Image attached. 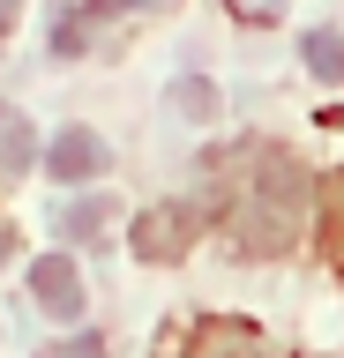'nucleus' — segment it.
I'll return each instance as SVG.
<instances>
[{"mask_svg": "<svg viewBox=\"0 0 344 358\" xmlns=\"http://www.w3.org/2000/svg\"><path fill=\"white\" fill-rule=\"evenodd\" d=\"M53 179H68V187H90V179H105V142H97L90 127H60L46 150Z\"/></svg>", "mask_w": 344, "mask_h": 358, "instance_id": "f257e3e1", "label": "nucleus"}, {"mask_svg": "<svg viewBox=\"0 0 344 358\" xmlns=\"http://www.w3.org/2000/svg\"><path fill=\"white\" fill-rule=\"evenodd\" d=\"M30 291H38V306H46L53 321H75V313H83V276L68 268V254L30 262Z\"/></svg>", "mask_w": 344, "mask_h": 358, "instance_id": "f03ea898", "label": "nucleus"}, {"mask_svg": "<svg viewBox=\"0 0 344 358\" xmlns=\"http://www.w3.org/2000/svg\"><path fill=\"white\" fill-rule=\"evenodd\" d=\"M30 157H38V134H30V120H23L15 105H0V179H15Z\"/></svg>", "mask_w": 344, "mask_h": 358, "instance_id": "7ed1b4c3", "label": "nucleus"}, {"mask_svg": "<svg viewBox=\"0 0 344 358\" xmlns=\"http://www.w3.org/2000/svg\"><path fill=\"white\" fill-rule=\"evenodd\" d=\"M299 60H307V75H315V83H344V38H337V30H307Z\"/></svg>", "mask_w": 344, "mask_h": 358, "instance_id": "20e7f679", "label": "nucleus"}, {"mask_svg": "<svg viewBox=\"0 0 344 358\" xmlns=\"http://www.w3.org/2000/svg\"><path fill=\"white\" fill-rule=\"evenodd\" d=\"M105 224H113V201H105V194H83V201L60 209V231H68V239H97Z\"/></svg>", "mask_w": 344, "mask_h": 358, "instance_id": "39448f33", "label": "nucleus"}, {"mask_svg": "<svg viewBox=\"0 0 344 358\" xmlns=\"http://www.w3.org/2000/svg\"><path fill=\"white\" fill-rule=\"evenodd\" d=\"M90 38H97V15H90V8H60V22H53V52H60V60H75Z\"/></svg>", "mask_w": 344, "mask_h": 358, "instance_id": "423d86ee", "label": "nucleus"}, {"mask_svg": "<svg viewBox=\"0 0 344 358\" xmlns=\"http://www.w3.org/2000/svg\"><path fill=\"white\" fill-rule=\"evenodd\" d=\"M135 231H142V254H150V262H172V254H180V239H172V231H180V217H172V209L142 217Z\"/></svg>", "mask_w": 344, "mask_h": 358, "instance_id": "0eeeda50", "label": "nucleus"}, {"mask_svg": "<svg viewBox=\"0 0 344 358\" xmlns=\"http://www.w3.org/2000/svg\"><path fill=\"white\" fill-rule=\"evenodd\" d=\"M172 105H180V112H195V120H202V112L217 105V97H209V83H202V75H195V83H180V90H172Z\"/></svg>", "mask_w": 344, "mask_h": 358, "instance_id": "6e6552de", "label": "nucleus"}, {"mask_svg": "<svg viewBox=\"0 0 344 358\" xmlns=\"http://www.w3.org/2000/svg\"><path fill=\"white\" fill-rule=\"evenodd\" d=\"M46 358H105V343H97V336H75V343H53Z\"/></svg>", "mask_w": 344, "mask_h": 358, "instance_id": "1a4fd4ad", "label": "nucleus"}, {"mask_svg": "<svg viewBox=\"0 0 344 358\" xmlns=\"http://www.w3.org/2000/svg\"><path fill=\"white\" fill-rule=\"evenodd\" d=\"M240 15H277V0H232Z\"/></svg>", "mask_w": 344, "mask_h": 358, "instance_id": "9d476101", "label": "nucleus"}, {"mask_svg": "<svg viewBox=\"0 0 344 358\" xmlns=\"http://www.w3.org/2000/svg\"><path fill=\"white\" fill-rule=\"evenodd\" d=\"M15 8H23V0H0V30H15Z\"/></svg>", "mask_w": 344, "mask_h": 358, "instance_id": "9b49d317", "label": "nucleus"}, {"mask_svg": "<svg viewBox=\"0 0 344 358\" xmlns=\"http://www.w3.org/2000/svg\"><path fill=\"white\" fill-rule=\"evenodd\" d=\"M8 254H15V231H8V224H0V262H8Z\"/></svg>", "mask_w": 344, "mask_h": 358, "instance_id": "f8f14e48", "label": "nucleus"}, {"mask_svg": "<svg viewBox=\"0 0 344 358\" xmlns=\"http://www.w3.org/2000/svg\"><path fill=\"white\" fill-rule=\"evenodd\" d=\"M120 8H158V0H120Z\"/></svg>", "mask_w": 344, "mask_h": 358, "instance_id": "ddd939ff", "label": "nucleus"}]
</instances>
